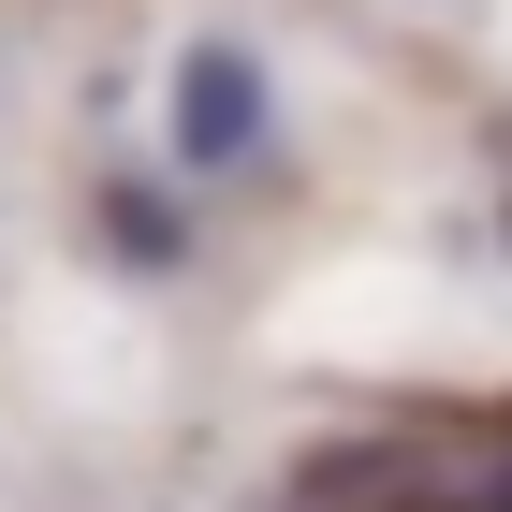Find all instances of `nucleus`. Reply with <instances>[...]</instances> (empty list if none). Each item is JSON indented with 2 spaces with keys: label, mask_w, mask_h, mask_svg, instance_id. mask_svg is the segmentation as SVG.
I'll return each instance as SVG.
<instances>
[{
  "label": "nucleus",
  "mask_w": 512,
  "mask_h": 512,
  "mask_svg": "<svg viewBox=\"0 0 512 512\" xmlns=\"http://www.w3.org/2000/svg\"><path fill=\"white\" fill-rule=\"evenodd\" d=\"M483 512H512V483H498V498H483Z\"/></svg>",
  "instance_id": "39448f33"
},
{
  "label": "nucleus",
  "mask_w": 512,
  "mask_h": 512,
  "mask_svg": "<svg viewBox=\"0 0 512 512\" xmlns=\"http://www.w3.org/2000/svg\"><path fill=\"white\" fill-rule=\"evenodd\" d=\"M498 249H512V191H498Z\"/></svg>",
  "instance_id": "20e7f679"
},
{
  "label": "nucleus",
  "mask_w": 512,
  "mask_h": 512,
  "mask_svg": "<svg viewBox=\"0 0 512 512\" xmlns=\"http://www.w3.org/2000/svg\"><path fill=\"white\" fill-rule=\"evenodd\" d=\"M103 249H118L132 278H176L191 264V205L161 191V176H118V191H103Z\"/></svg>",
  "instance_id": "7ed1b4c3"
},
{
  "label": "nucleus",
  "mask_w": 512,
  "mask_h": 512,
  "mask_svg": "<svg viewBox=\"0 0 512 512\" xmlns=\"http://www.w3.org/2000/svg\"><path fill=\"white\" fill-rule=\"evenodd\" d=\"M293 512H483V498H439V469H410V454L352 439V454H322V469L293 483Z\"/></svg>",
  "instance_id": "f03ea898"
},
{
  "label": "nucleus",
  "mask_w": 512,
  "mask_h": 512,
  "mask_svg": "<svg viewBox=\"0 0 512 512\" xmlns=\"http://www.w3.org/2000/svg\"><path fill=\"white\" fill-rule=\"evenodd\" d=\"M264 132H278L264 59L205 30L191 59H176V88H161V147H176V176H249V161H264Z\"/></svg>",
  "instance_id": "f257e3e1"
}]
</instances>
